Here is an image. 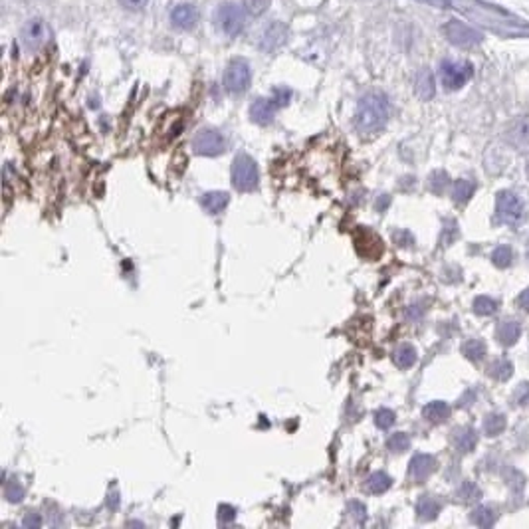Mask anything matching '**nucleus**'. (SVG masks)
Listing matches in <instances>:
<instances>
[{
    "label": "nucleus",
    "mask_w": 529,
    "mask_h": 529,
    "mask_svg": "<svg viewBox=\"0 0 529 529\" xmlns=\"http://www.w3.org/2000/svg\"><path fill=\"white\" fill-rule=\"evenodd\" d=\"M347 510H349V515H351L355 521H359V523L367 519V508H365L361 501H351Z\"/></svg>",
    "instance_id": "36"
},
{
    "label": "nucleus",
    "mask_w": 529,
    "mask_h": 529,
    "mask_svg": "<svg viewBox=\"0 0 529 529\" xmlns=\"http://www.w3.org/2000/svg\"><path fill=\"white\" fill-rule=\"evenodd\" d=\"M448 181H450V179H448V174H446V172L436 171V172H432V174H430L429 185H430V188L436 192V195H440V192H444V188L448 186Z\"/></svg>",
    "instance_id": "34"
},
{
    "label": "nucleus",
    "mask_w": 529,
    "mask_h": 529,
    "mask_svg": "<svg viewBox=\"0 0 529 529\" xmlns=\"http://www.w3.org/2000/svg\"><path fill=\"white\" fill-rule=\"evenodd\" d=\"M395 240H397L399 244L402 242V246H411V244L415 242V240H413V236H411L409 232H404V230H401V232H395Z\"/></svg>",
    "instance_id": "42"
},
{
    "label": "nucleus",
    "mask_w": 529,
    "mask_h": 529,
    "mask_svg": "<svg viewBox=\"0 0 529 529\" xmlns=\"http://www.w3.org/2000/svg\"><path fill=\"white\" fill-rule=\"evenodd\" d=\"M496 310H498V301L487 298V296H480L474 300V314L492 315Z\"/></svg>",
    "instance_id": "29"
},
{
    "label": "nucleus",
    "mask_w": 529,
    "mask_h": 529,
    "mask_svg": "<svg viewBox=\"0 0 529 529\" xmlns=\"http://www.w3.org/2000/svg\"><path fill=\"white\" fill-rule=\"evenodd\" d=\"M192 149L202 157H216L226 149V141L215 129H202L192 139Z\"/></svg>",
    "instance_id": "6"
},
{
    "label": "nucleus",
    "mask_w": 529,
    "mask_h": 529,
    "mask_svg": "<svg viewBox=\"0 0 529 529\" xmlns=\"http://www.w3.org/2000/svg\"><path fill=\"white\" fill-rule=\"evenodd\" d=\"M462 353L470 361H480V359H484V355H486V343L480 341V339H470V341H466V343L462 345Z\"/></svg>",
    "instance_id": "24"
},
{
    "label": "nucleus",
    "mask_w": 529,
    "mask_h": 529,
    "mask_svg": "<svg viewBox=\"0 0 529 529\" xmlns=\"http://www.w3.org/2000/svg\"><path fill=\"white\" fill-rule=\"evenodd\" d=\"M117 505H119V496H117V494H111V496H109V508L117 510Z\"/></svg>",
    "instance_id": "45"
},
{
    "label": "nucleus",
    "mask_w": 529,
    "mask_h": 529,
    "mask_svg": "<svg viewBox=\"0 0 529 529\" xmlns=\"http://www.w3.org/2000/svg\"><path fill=\"white\" fill-rule=\"evenodd\" d=\"M478 442V434L472 429H456L454 430V446L460 452H472Z\"/></svg>",
    "instance_id": "16"
},
{
    "label": "nucleus",
    "mask_w": 529,
    "mask_h": 529,
    "mask_svg": "<svg viewBox=\"0 0 529 529\" xmlns=\"http://www.w3.org/2000/svg\"><path fill=\"white\" fill-rule=\"evenodd\" d=\"M24 486L18 482V480H10L4 484V498L10 501V503H20L24 500Z\"/></svg>",
    "instance_id": "26"
},
{
    "label": "nucleus",
    "mask_w": 529,
    "mask_h": 529,
    "mask_svg": "<svg viewBox=\"0 0 529 529\" xmlns=\"http://www.w3.org/2000/svg\"><path fill=\"white\" fill-rule=\"evenodd\" d=\"M416 349L413 345H401V347H397V351H395V363H397V367H401V369H411L413 365L416 363Z\"/></svg>",
    "instance_id": "21"
},
{
    "label": "nucleus",
    "mask_w": 529,
    "mask_h": 529,
    "mask_svg": "<svg viewBox=\"0 0 529 529\" xmlns=\"http://www.w3.org/2000/svg\"><path fill=\"white\" fill-rule=\"evenodd\" d=\"M474 190H476V185H474L472 181H468V179H460L454 183V188H452V199L458 202V204H462V202H468L472 199Z\"/></svg>",
    "instance_id": "22"
},
{
    "label": "nucleus",
    "mask_w": 529,
    "mask_h": 529,
    "mask_svg": "<svg viewBox=\"0 0 529 529\" xmlns=\"http://www.w3.org/2000/svg\"><path fill=\"white\" fill-rule=\"evenodd\" d=\"M436 470V458L430 456V454H416L413 460H411V468H409V474L415 482H424L429 478L430 474Z\"/></svg>",
    "instance_id": "9"
},
{
    "label": "nucleus",
    "mask_w": 529,
    "mask_h": 529,
    "mask_svg": "<svg viewBox=\"0 0 529 529\" xmlns=\"http://www.w3.org/2000/svg\"><path fill=\"white\" fill-rule=\"evenodd\" d=\"M388 202H391V199H388L386 195H383V199L377 201V210H385L386 206H388Z\"/></svg>",
    "instance_id": "44"
},
{
    "label": "nucleus",
    "mask_w": 529,
    "mask_h": 529,
    "mask_svg": "<svg viewBox=\"0 0 529 529\" xmlns=\"http://www.w3.org/2000/svg\"><path fill=\"white\" fill-rule=\"evenodd\" d=\"M505 429V418L501 415H490L484 422V430L487 436H498Z\"/></svg>",
    "instance_id": "31"
},
{
    "label": "nucleus",
    "mask_w": 529,
    "mask_h": 529,
    "mask_svg": "<svg viewBox=\"0 0 529 529\" xmlns=\"http://www.w3.org/2000/svg\"><path fill=\"white\" fill-rule=\"evenodd\" d=\"M474 68L468 62H450L446 60L440 64V78L446 89H460L470 78Z\"/></svg>",
    "instance_id": "5"
},
{
    "label": "nucleus",
    "mask_w": 529,
    "mask_h": 529,
    "mask_svg": "<svg viewBox=\"0 0 529 529\" xmlns=\"http://www.w3.org/2000/svg\"><path fill=\"white\" fill-rule=\"evenodd\" d=\"M458 498L466 501V503H472V501H478L482 498V492L478 490L474 482H464L462 486L458 487Z\"/></svg>",
    "instance_id": "28"
},
{
    "label": "nucleus",
    "mask_w": 529,
    "mask_h": 529,
    "mask_svg": "<svg viewBox=\"0 0 529 529\" xmlns=\"http://www.w3.org/2000/svg\"><path fill=\"white\" fill-rule=\"evenodd\" d=\"M395 413L393 411H388V409H381V411H377L375 413V424L379 427V429H391L393 424H395Z\"/></svg>",
    "instance_id": "33"
},
{
    "label": "nucleus",
    "mask_w": 529,
    "mask_h": 529,
    "mask_svg": "<svg viewBox=\"0 0 529 529\" xmlns=\"http://www.w3.org/2000/svg\"><path fill=\"white\" fill-rule=\"evenodd\" d=\"M517 303H519V307H521V310L529 312V289H526V292H521V294H519Z\"/></svg>",
    "instance_id": "43"
},
{
    "label": "nucleus",
    "mask_w": 529,
    "mask_h": 529,
    "mask_svg": "<svg viewBox=\"0 0 529 529\" xmlns=\"http://www.w3.org/2000/svg\"><path fill=\"white\" fill-rule=\"evenodd\" d=\"M512 371H514V365L505 359H500L496 363H492L490 367V377L496 379V381H508L512 377Z\"/></svg>",
    "instance_id": "25"
},
{
    "label": "nucleus",
    "mask_w": 529,
    "mask_h": 529,
    "mask_svg": "<svg viewBox=\"0 0 529 529\" xmlns=\"http://www.w3.org/2000/svg\"><path fill=\"white\" fill-rule=\"evenodd\" d=\"M246 24V16L244 10L236 4H222L218 8V26L224 30L228 36L240 34Z\"/></svg>",
    "instance_id": "7"
},
{
    "label": "nucleus",
    "mask_w": 529,
    "mask_h": 529,
    "mask_svg": "<svg viewBox=\"0 0 529 529\" xmlns=\"http://www.w3.org/2000/svg\"><path fill=\"white\" fill-rule=\"evenodd\" d=\"M512 260H514V252H512V248H508V246L496 248V252L492 254V262H494L496 268H508V266L512 264Z\"/></svg>",
    "instance_id": "30"
},
{
    "label": "nucleus",
    "mask_w": 529,
    "mask_h": 529,
    "mask_svg": "<svg viewBox=\"0 0 529 529\" xmlns=\"http://www.w3.org/2000/svg\"><path fill=\"white\" fill-rule=\"evenodd\" d=\"M391 114V105L385 93L371 91L359 100L355 114V127L363 135H375L385 127Z\"/></svg>",
    "instance_id": "1"
},
{
    "label": "nucleus",
    "mask_w": 529,
    "mask_h": 529,
    "mask_svg": "<svg viewBox=\"0 0 529 529\" xmlns=\"http://www.w3.org/2000/svg\"><path fill=\"white\" fill-rule=\"evenodd\" d=\"M125 8H129V10H139V8H143V6H147V2L149 0H119Z\"/></svg>",
    "instance_id": "41"
},
{
    "label": "nucleus",
    "mask_w": 529,
    "mask_h": 529,
    "mask_svg": "<svg viewBox=\"0 0 529 529\" xmlns=\"http://www.w3.org/2000/svg\"><path fill=\"white\" fill-rule=\"evenodd\" d=\"M386 446H388L391 452H404V450H409V446H411V438H409V434H404V432H397V434H393V436L386 440Z\"/></svg>",
    "instance_id": "32"
},
{
    "label": "nucleus",
    "mask_w": 529,
    "mask_h": 529,
    "mask_svg": "<svg viewBox=\"0 0 529 529\" xmlns=\"http://www.w3.org/2000/svg\"><path fill=\"white\" fill-rule=\"evenodd\" d=\"M496 218L501 224L519 226L526 218V206L519 201L517 195L510 192V190H501L496 197Z\"/></svg>",
    "instance_id": "2"
},
{
    "label": "nucleus",
    "mask_w": 529,
    "mask_h": 529,
    "mask_svg": "<svg viewBox=\"0 0 529 529\" xmlns=\"http://www.w3.org/2000/svg\"><path fill=\"white\" fill-rule=\"evenodd\" d=\"M422 416H424L429 422H432V424H440V422H444V420L450 416V406L442 401L429 402V404L422 409Z\"/></svg>",
    "instance_id": "15"
},
{
    "label": "nucleus",
    "mask_w": 529,
    "mask_h": 529,
    "mask_svg": "<svg viewBox=\"0 0 529 529\" xmlns=\"http://www.w3.org/2000/svg\"><path fill=\"white\" fill-rule=\"evenodd\" d=\"M276 109L278 107L274 105L272 100H262L260 98V100H256L250 105V117L258 125H268V123H272Z\"/></svg>",
    "instance_id": "12"
},
{
    "label": "nucleus",
    "mask_w": 529,
    "mask_h": 529,
    "mask_svg": "<svg viewBox=\"0 0 529 529\" xmlns=\"http://www.w3.org/2000/svg\"><path fill=\"white\" fill-rule=\"evenodd\" d=\"M22 38L26 46H40L46 38V26H44L42 20H30L28 24L22 30Z\"/></svg>",
    "instance_id": "14"
},
{
    "label": "nucleus",
    "mask_w": 529,
    "mask_h": 529,
    "mask_svg": "<svg viewBox=\"0 0 529 529\" xmlns=\"http://www.w3.org/2000/svg\"><path fill=\"white\" fill-rule=\"evenodd\" d=\"M287 40V28L282 24V22H274L272 26H268V30L264 32V36H262V50L264 52H274V50H278L282 44Z\"/></svg>",
    "instance_id": "11"
},
{
    "label": "nucleus",
    "mask_w": 529,
    "mask_h": 529,
    "mask_svg": "<svg viewBox=\"0 0 529 529\" xmlns=\"http://www.w3.org/2000/svg\"><path fill=\"white\" fill-rule=\"evenodd\" d=\"M515 401H517V404H526V402L529 401V383L526 385H519V388H517V393H515Z\"/></svg>",
    "instance_id": "40"
},
{
    "label": "nucleus",
    "mask_w": 529,
    "mask_h": 529,
    "mask_svg": "<svg viewBox=\"0 0 529 529\" xmlns=\"http://www.w3.org/2000/svg\"><path fill=\"white\" fill-rule=\"evenodd\" d=\"M22 526L24 528H40L42 526V517H40V514H36V512H30V514L24 515Z\"/></svg>",
    "instance_id": "39"
},
{
    "label": "nucleus",
    "mask_w": 529,
    "mask_h": 529,
    "mask_svg": "<svg viewBox=\"0 0 529 529\" xmlns=\"http://www.w3.org/2000/svg\"><path fill=\"white\" fill-rule=\"evenodd\" d=\"M498 339H500L501 345H505V347H510V345H514L517 339H519V335H521V328H519V323L517 321H501L500 325H498Z\"/></svg>",
    "instance_id": "17"
},
{
    "label": "nucleus",
    "mask_w": 529,
    "mask_h": 529,
    "mask_svg": "<svg viewBox=\"0 0 529 529\" xmlns=\"http://www.w3.org/2000/svg\"><path fill=\"white\" fill-rule=\"evenodd\" d=\"M289 98H292V91H289V89H286V87H276V89H274L272 103L276 107H284V105H287Z\"/></svg>",
    "instance_id": "37"
},
{
    "label": "nucleus",
    "mask_w": 529,
    "mask_h": 529,
    "mask_svg": "<svg viewBox=\"0 0 529 529\" xmlns=\"http://www.w3.org/2000/svg\"><path fill=\"white\" fill-rule=\"evenodd\" d=\"M250 80H252L250 66L244 60H232L224 72L222 84L228 93H242L250 86Z\"/></svg>",
    "instance_id": "4"
},
{
    "label": "nucleus",
    "mask_w": 529,
    "mask_h": 529,
    "mask_svg": "<svg viewBox=\"0 0 529 529\" xmlns=\"http://www.w3.org/2000/svg\"><path fill=\"white\" fill-rule=\"evenodd\" d=\"M444 34L450 42L454 46H460V48H474L476 44H480V34L472 30L470 26L458 22V20H452L444 26Z\"/></svg>",
    "instance_id": "8"
},
{
    "label": "nucleus",
    "mask_w": 529,
    "mask_h": 529,
    "mask_svg": "<svg viewBox=\"0 0 529 529\" xmlns=\"http://www.w3.org/2000/svg\"><path fill=\"white\" fill-rule=\"evenodd\" d=\"M268 6H270V0H244L246 12L252 16H260Z\"/></svg>",
    "instance_id": "35"
},
{
    "label": "nucleus",
    "mask_w": 529,
    "mask_h": 529,
    "mask_svg": "<svg viewBox=\"0 0 529 529\" xmlns=\"http://www.w3.org/2000/svg\"><path fill=\"white\" fill-rule=\"evenodd\" d=\"M416 96L420 100H430L434 96V78L430 70H420L418 75H416Z\"/></svg>",
    "instance_id": "19"
},
{
    "label": "nucleus",
    "mask_w": 529,
    "mask_h": 529,
    "mask_svg": "<svg viewBox=\"0 0 529 529\" xmlns=\"http://www.w3.org/2000/svg\"><path fill=\"white\" fill-rule=\"evenodd\" d=\"M171 22L181 30H190L199 22V10L192 4H181L171 12Z\"/></svg>",
    "instance_id": "10"
},
{
    "label": "nucleus",
    "mask_w": 529,
    "mask_h": 529,
    "mask_svg": "<svg viewBox=\"0 0 529 529\" xmlns=\"http://www.w3.org/2000/svg\"><path fill=\"white\" fill-rule=\"evenodd\" d=\"M391 484H393L391 476H386L385 472H375L367 478L365 490H367L369 494H385L386 490L391 487Z\"/></svg>",
    "instance_id": "20"
},
{
    "label": "nucleus",
    "mask_w": 529,
    "mask_h": 529,
    "mask_svg": "<svg viewBox=\"0 0 529 529\" xmlns=\"http://www.w3.org/2000/svg\"><path fill=\"white\" fill-rule=\"evenodd\" d=\"M260 174H258V165L250 155H236L232 163V185L240 192H250L258 186Z\"/></svg>",
    "instance_id": "3"
},
{
    "label": "nucleus",
    "mask_w": 529,
    "mask_h": 529,
    "mask_svg": "<svg viewBox=\"0 0 529 529\" xmlns=\"http://www.w3.org/2000/svg\"><path fill=\"white\" fill-rule=\"evenodd\" d=\"M472 521L480 528H492L496 521V514L490 508H476L472 512Z\"/></svg>",
    "instance_id": "27"
},
{
    "label": "nucleus",
    "mask_w": 529,
    "mask_h": 529,
    "mask_svg": "<svg viewBox=\"0 0 529 529\" xmlns=\"http://www.w3.org/2000/svg\"><path fill=\"white\" fill-rule=\"evenodd\" d=\"M416 514L422 521H430L440 514V503L430 496H420V500L416 501Z\"/></svg>",
    "instance_id": "18"
},
{
    "label": "nucleus",
    "mask_w": 529,
    "mask_h": 529,
    "mask_svg": "<svg viewBox=\"0 0 529 529\" xmlns=\"http://www.w3.org/2000/svg\"><path fill=\"white\" fill-rule=\"evenodd\" d=\"M234 517H236V510H234L232 505H220V508H218V519H220L222 523H230Z\"/></svg>",
    "instance_id": "38"
},
{
    "label": "nucleus",
    "mask_w": 529,
    "mask_h": 529,
    "mask_svg": "<svg viewBox=\"0 0 529 529\" xmlns=\"http://www.w3.org/2000/svg\"><path fill=\"white\" fill-rule=\"evenodd\" d=\"M228 192H222V190H213V192H204L201 197L202 208L208 213V215H220L226 206H228Z\"/></svg>",
    "instance_id": "13"
},
{
    "label": "nucleus",
    "mask_w": 529,
    "mask_h": 529,
    "mask_svg": "<svg viewBox=\"0 0 529 529\" xmlns=\"http://www.w3.org/2000/svg\"><path fill=\"white\" fill-rule=\"evenodd\" d=\"M422 2H430V4H436V6H448V0H422Z\"/></svg>",
    "instance_id": "46"
},
{
    "label": "nucleus",
    "mask_w": 529,
    "mask_h": 529,
    "mask_svg": "<svg viewBox=\"0 0 529 529\" xmlns=\"http://www.w3.org/2000/svg\"><path fill=\"white\" fill-rule=\"evenodd\" d=\"M510 139L517 145L529 143V117L517 119V121L512 123V129H510Z\"/></svg>",
    "instance_id": "23"
}]
</instances>
